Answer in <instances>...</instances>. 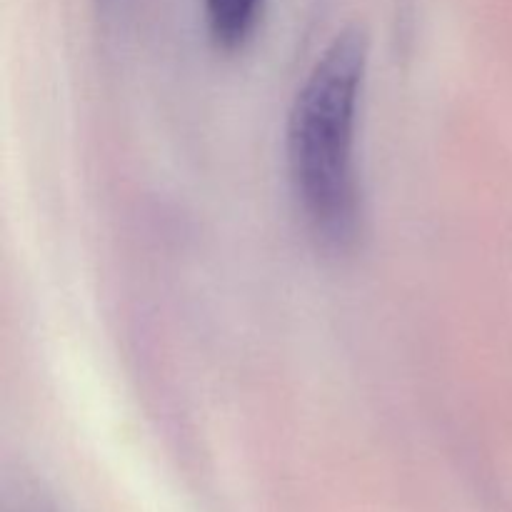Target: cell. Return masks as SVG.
<instances>
[{
    "instance_id": "obj_1",
    "label": "cell",
    "mask_w": 512,
    "mask_h": 512,
    "mask_svg": "<svg viewBox=\"0 0 512 512\" xmlns=\"http://www.w3.org/2000/svg\"><path fill=\"white\" fill-rule=\"evenodd\" d=\"M365 70L363 30L338 33L300 85L288 118L293 193L313 233L335 248L348 245L360 225L355 125Z\"/></svg>"
},
{
    "instance_id": "obj_2",
    "label": "cell",
    "mask_w": 512,
    "mask_h": 512,
    "mask_svg": "<svg viewBox=\"0 0 512 512\" xmlns=\"http://www.w3.org/2000/svg\"><path fill=\"white\" fill-rule=\"evenodd\" d=\"M203 5L210 35L225 50L243 48L265 10V0H203Z\"/></svg>"
}]
</instances>
